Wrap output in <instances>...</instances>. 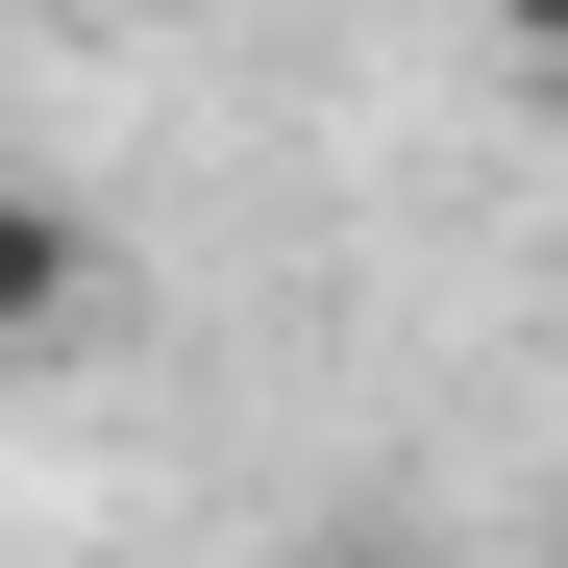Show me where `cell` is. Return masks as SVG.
I'll use <instances>...</instances> for the list:
<instances>
[{"mask_svg":"<svg viewBox=\"0 0 568 568\" xmlns=\"http://www.w3.org/2000/svg\"><path fill=\"white\" fill-rule=\"evenodd\" d=\"M495 50H519V74H568V0H495Z\"/></svg>","mask_w":568,"mask_h":568,"instance_id":"2","label":"cell"},{"mask_svg":"<svg viewBox=\"0 0 568 568\" xmlns=\"http://www.w3.org/2000/svg\"><path fill=\"white\" fill-rule=\"evenodd\" d=\"M50 346H100V223L50 173H0V371H50Z\"/></svg>","mask_w":568,"mask_h":568,"instance_id":"1","label":"cell"}]
</instances>
